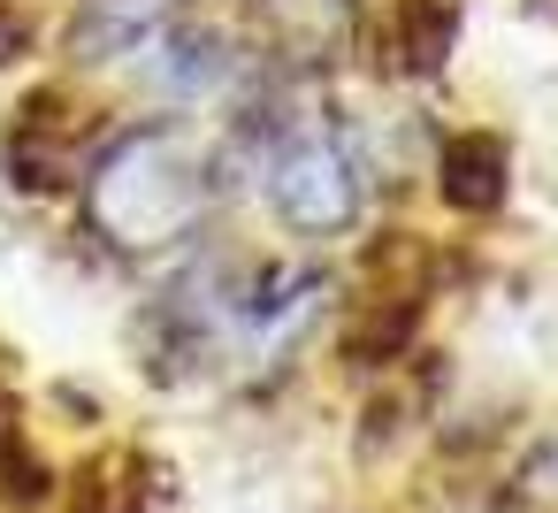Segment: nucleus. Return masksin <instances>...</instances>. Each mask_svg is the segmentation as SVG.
<instances>
[{
    "label": "nucleus",
    "instance_id": "f03ea898",
    "mask_svg": "<svg viewBox=\"0 0 558 513\" xmlns=\"http://www.w3.org/2000/svg\"><path fill=\"white\" fill-rule=\"evenodd\" d=\"M268 200L299 238H337V230L360 223L367 184H360V162L344 154V139L299 131V139H283L268 154Z\"/></svg>",
    "mask_w": 558,
    "mask_h": 513
},
{
    "label": "nucleus",
    "instance_id": "39448f33",
    "mask_svg": "<svg viewBox=\"0 0 558 513\" xmlns=\"http://www.w3.org/2000/svg\"><path fill=\"white\" fill-rule=\"evenodd\" d=\"M253 9V24L283 47V55H322V47H337L344 39V24H352V0H245Z\"/></svg>",
    "mask_w": 558,
    "mask_h": 513
},
{
    "label": "nucleus",
    "instance_id": "20e7f679",
    "mask_svg": "<svg viewBox=\"0 0 558 513\" xmlns=\"http://www.w3.org/2000/svg\"><path fill=\"white\" fill-rule=\"evenodd\" d=\"M184 0H93L85 24H77V55L85 62H108V55H131V47H154L169 24H177Z\"/></svg>",
    "mask_w": 558,
    "mask_h": 513
},
{
    "label": "nucleus",
    "instance_id": "f257e3e1",
    "mask_svg": "<svg viewBox=\"0 0 558 513\" xmlns=\"http://www.w3.org/2000/svg\"><path fill=\"white\" fill-rule=\"evenodd\" d=\"M207 154L177 131H131L93 169V223L116 246H169L207 215Z\"/></svg>",
    "mask_w": 558,
    "mask_h": 513
},
{
    "label": "nucleus",
    "instance_id": "7ed1b4c3",
    "mask_svg": "<svg viewBox=\"0 0 558 513\" xmlns=\"http://www.w3.org/2000/svg\"><path fill=\"white\" fill-rule=\"evenodd\" d=\"M505 169H512V154H505L497 131H459V139H444V154H436V192H444V207H459V215H489V207L505 200Z\"/></svg>",
    "mask_w": 558,
    "mask_h": 513
},
{
    "label": "nucleus",
    "instance_id": "423d86ee",
    "mask_svg": "<svg viewBox=\"0 0 558 513\" xmlns=\"http://www.w3.org/2000/svg\"><path fill=\"white\" fill-rule=\"evenodd\" d=\"M390 55L413 77L444 70V55H451V0H398L390 9Z\"/></svg>",
    "mask_w": 558,
    "mask_h": 513
}]
</instances>
